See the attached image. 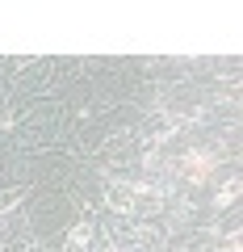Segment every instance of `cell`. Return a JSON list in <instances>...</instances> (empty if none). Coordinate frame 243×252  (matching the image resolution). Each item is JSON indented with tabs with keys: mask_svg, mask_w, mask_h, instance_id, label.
Here are the masks:
<instances>
[{
	"mask_svg": "<svg viewBox=\"0 0 243 252\" xmlns=\"http://www.w3.org/2000/svg\"><path fill=\"white\" fill-rule=\"evenodd\" d=\"M210 168H214V156H197V152L185 156V172H189V181H206Z\"/></svg>",
	"mask_w": 243,
	"mask_h": 252,
	"instance_id": "1",
	"label": "cell"
},
{
	"mask_svg": "<svg viewBox=\"0 0 243 252\" xmlns=\"http://www.w3.org/2000/svg\"><path fill=\"white\" fill-rule=\"evenodd\" d=\"M235 198H239V181H226V185L218 189V198H214V206H231Z\"/></svg>",
	"mask_w": 243,
	"mask_h": 252,
	"instance_id": "2",
	"label": "cell"
},
{
	"mask_svg": "<svg viewBox=\"0 0 243 252\" xmlns=\"http://www.w3.org/2000/svg\"><path fill=\"white\" fill-rule=\"evenodd\" d=\"M88 227H76V231H72V244H76V248H84V244H88Z\"/></svg>",
	"mask_w": 243,
	"mask_h": 252,
	"instance_id": "3",
	"label": "cell"
}]
</instances>
